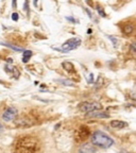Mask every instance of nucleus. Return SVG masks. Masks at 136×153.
Returning a JSON list of instances; mask_svg holds the SVG:
<instances>
[{"mask_svg":"<svg viewBox=\"0 0 136 153\" xmlns=\"http://www.w3.org/2000/svg\"><path fill=\"white\" fill-rule=\"evenodd\" d=\"M39 148V141L32 135H22L16 139L13 147L14 153H36Z\"/></svg>","mask_w":136,"mask_h":153,"instance_id":"obj_1","label":"nucleus"},{"mask_svg":"<svg viewBox=\"0 0 136 153\" xmlns=\"http://www.w3.org/2000/svg\"><path fill=\"white\" fill-rule=\"evenodd\" d=\"M91 143L94 146L100 147L103 149H108L114 145V140L111 138L108 134L103 133L101 131H96L93 134H91Z\"/></svg>","mask_w":136,"mask_h":153,"instance_id":"obj_2","label":"nucleus"},{"mask_svg":"<svg viewBox=\"0 0 136 153\" xmlns=\"http://www.w3.org/2000/svg\"><path fill=\"white\" fill-rule=\"evenodd\" d=\"M74 141L76 143H84L91 137V130L87 126H80L79 128H77L74 131Z\"/></svg>","mask_w":136,"mask_h":153,"instance_id":"obj_3","label":"nucleus"},{"mask_svg":"<svg viewBox=\"0 0 136 153\" xmlns=\"http://www.w3.org/2000/svg\"><path fill=\"white\" fill-rule=\"evenodd\" d=\"M81 45V39L79 37H74L70 38L68 41H66L64 44L62 45V48H54L55 50H59L61 52H69L71 50H74L77 48Z\"/></svg>","mask_w":136,"mask_h":153,"instance_id":"obj_4","label":"nucleus"},{"mask_svg":"<svg viewBox=\"0 0 136 153\" xmlns=\"http://www.w3.org/2000/svg\"><path fill=\"white\" fill-rule=\"evenodd\" d=\"M78 108H79L80 112H83V113H86V114H88V113L102 110V104L99 103V102H96V101H94V102L85 101V102L80 103Z\"/></svg>","mask_w":136,"mask_h":153,"instance_id":"obj_5","label":"nucleus"},{"mask_svg":"<svg viewBox=\"0 0 136 153\" xmlns=\"http://www.w3.org/2000/svg\"><path fill=\"white\" fill-rule=\"evenodd\" d=\"M17 110L15 108H9L5 110V112L2 115V119L4 121H12L16 118L17 116Z\"/></svg>","mask_w":136,"mask_h":153,"instance_id":"obj_6","label":"nucleus"},{"mask_svg":"<svg viewBox=\"0 0 136 153\" xmlns=\"http://www.w3.org/2000/svg\"><path fill=\"white\" fill-rule=\"evenodd\" d=\"M96 148L94 147L93 143H82L79 148V153H95Z\"/></svg>","mask_w":136,"mask_h":153,"instance_id":"obj_7","label":"nucleus"},{"mask_svg":"<svg viewBox=\"0 0 136 153\" xmlns=\"http://www.w3.org/2000/svg\"><path fill=\"white\" fill-rule=\"evenodd\" d=\"M110 127L115 130H121V129H124V128H127L128 123L122 121V120H112V121L110 122Z\"/></svg>","mask_w":136,"mask_h":153,"instance_id":"obj_8","label":"nucleus"},{"mask_svg":"<svg viewBox=\"0 0 136 153\" xmlns=\"http://www.w3.org/2000/svg\"><path fill=\"white\" fill-rule=\"evenodd\" d=\"M87 117H93V118H109L110 115L108 113H104L102 111H96V112H91L86 114Z\"/></svg>","mask_w":136,"mask_h":153,"instance_id":"obj_9","label":"nucleus"},{"mask_svg":"<svg viewBox=\"0 0 136 153\" xmlns=\"http://www.w3.org/2000/svg\"><path fill=\"white\" fill-rule=\"evenodd\" d=\"M62 67L64 68L65 70H66V71L74 72V64H72V63H70V62H63Z\"/></svg>","mask_w":136,"mask_h":153,"instance_id":"obj_10","label":"nucleus"},{"mask_svg":"<svg viewBox=\"0 0 136 153\" xmlns=\"http://www.w3.org/2000/svg\"><path fill=\"white\" fill-rule=\"evenodd\" d=\"M122 32H123L126 35H130V34L133 33L134 31V28L132 25H124V26H122Z\"/></svg>","mask_w":136,"mask_h":153,"instance_id":"obj_11","label":"nucleus"},{"mask_svg":"<svg viewBox=\"0 0 136 153\" xmlns=\"http://www.w3.org/2000/svg\"><path fill=\"white\" fill-rule=\"evenodd\" d=\"M33 55L32 51L30 50H24V57H22V62L24 63H28L29 60H30V57Z\"/></svg>","mask_w":136,"mask_h":153,"instance_id":"obj_12","label":"nucleus"},{"mask_svg":"<svg viewBox=\"0 0 136 153\" xmlns=\"http://www.w3.org/2000/svg\"><path fill=\"white\" fill-rule=\"evenodd\" d=\"M57 82H59V83L64 84L65 86H74V83L70 82V81H68V80H57Z\"/></svg>","mask_w":136,"mask_h":153,"instance_id":"obj_13","label":"nucleus"},{"mask_svg":"<svg viewBox=\"0 0 136 153\" xmlns=\"http://www.w3.org/2000/svg\"><path fill=\"white\" fill-rule=\"evenodd\" d=\"M1 44H2V45L7 46V47H10V48H12V49H14V50H17V51H24V49H22V48H20V47H16V46L9 45V44H5V43H1Z\"/></svg>","mask_w":136,"mask_h":153,"instance_id":"obj_14","label":"nucleus"},{"mask_svg":"<svg viewBox=\"0 0 136 153\" xmlns=\"http://www.w3.org/2000/svg\"><path fill=\"white\" fill-rule=\"evenodd\" d=\"M97 11H98V12H99V14H100V16H103V17L106 16V14H105V12H104V10H103V7H98V9H97Z\"/></svg>","mask_w":136,"mask_h":153,"instance_id":"obj_15","label":"nucleus"},{"mask_svg":"<svg viewBox=\"0 0 136 153\" xmlns=\"http://www.w3.org/2000/svg\"><path fill=\"white\" fill-rule=\"evenodd\" d=\"M24 10H25V12H27V14L29 15V1H28V0H26V1H25Z\"/></svg>","mask_w":136,"mask_h":153,"instance_id":"obj_16","label":"nucleus"},{"mask_svg":"<svg viewBox=\"0 0 136 153\" xmlns=\"http://www.w3.org/2000/svg\"><path fill=\"white\" fill-rule=\"evenodd\" d=\"M109 37H110V39H112V41H113V45H114L115 47H117V43H118V39H117V38L113 37V36H109Z\"/></svg>","mask_w":136,"mask_h":153,"instance_id":"obj_17","label":"nucleus"},{"mask_svg":"<svg viewBox=\"0 0 136 153\" xmlns=\"http://www.w3.org/2000/svg\"><path fill=\"white\" fill-rule=\"evenodd\" d=\"M18 14H17V13H13L12 14V19L13 20H14V22H17V20H18Z\"/></svg>","mask_w":136,"mask_h":153,"instance_id":"obj_18","label":"nucleus"},{"mask_svg":"<svg viewBox=\"0 0 136 153\" xmlns=\"http://www.w3.org/2000/svg\"><path fill=\"white\" fill-rule=\"evenodd\" d=\"M131 51L133 53H135V51H136V49H135V43H132V45H131Z\"/></svg>","mask_w":136,"mask_h":153,"instance_id":"obj_19","label":"nucleus"},{"mask_svg":"<svg viewBox=\"0 0 136 153\" xmlns=\"http://www.w3.org/2000/svg\"><path fill=\"white\" fill-rule=\"evenodd\" d=\"M66 18H67V20H69V22H77L76 19L71 18V17H66Z\"/></svg>","mask_w":136,"mask_h":153,"instance_id":"obj_20","label":"nucleus"},{"mask_svg":"<svg viewBox=\"0 0 136 153\" xmlns=\"http://www.w3.org/2000/svg\"><path fill=\"white\" fill-rule=\"evenodd\" d=\"M13 7H16V0H13Z\"/></svg>","mask_w":136,"mask_h":153,"instance_id":"obj_21","label":"nucleus"},{"mask_svg":"<svg viewBox=\"0 0 136 153\" xmlns=\"http://www.w3.org/2000/svg\"><path fill=\"white\" fill-rule=\"evenodd\" d=\"M2 131H3V126L1 123H0V133H1Z\"/></svg>","mask_w":136,"mask_h":153,"instance_id":"obj_22","label":"nucleus"},{"mask_svg":"<svg viewBox=\"0 0 136 153\" xmlns=\"http://www.w3.org/2000/svg\"><path fill=\"white\" fill-rule=\"evenodd\" d=\"M34 5H35V7H37V0H34Z\"/></svg>","mask_w":136,"mask_h":153,"instance_id":"obj_23","label":"nucleus"}]
</instances>
